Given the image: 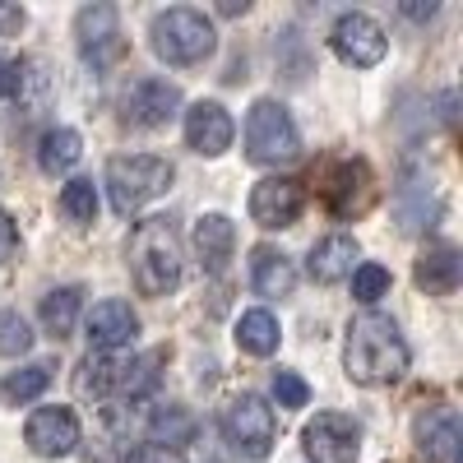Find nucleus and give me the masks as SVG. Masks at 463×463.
<instances>
[{
	"label": "nucleus",
	"instance_id": "17",
	"mask_svg": "<svg viewBox=\"0 0 463 463\" xmlns=\"http://www.w3.org/2000/svg\"><path fill=\"white\" fill-rule=\"evenodd\" d=\"M232 250H237V227H232L227 213H204L195 222V255L204 264V274H222Z\"/></svg>",
	"mask_w": 463,
	"mask_h": 463
},
{
	"label": "nucleus",
	"instance_id": "27",
	"mask_svg": "<svg viewBox=\"0 0 463 463\" xmlns=\"http://www.w3.org/2000/svg\"><path fill=\"white\" fill-rule=\"evenodd\" d=\"M384 292H390V269L384 264H357L353 269V297L362 306H375Z\"/></svg>",
	"mask_w": 463,
	"mask_h": 463
},
{
	"label": "nucleus",
	"instance_id": "24",
	"mask_svg": "<svg viewBox=\"0 0 463 463\" xmlns=\"http://www.w3.org/2000/svg\"><path fill=\"white\" fill-rule=\"evenodd\" d=\"M47 384H52V366L33 362V366H19V371H10L5 380H0V399L5 403H33V399L47 394Z\"/></svg>",
	"mask_w": 463,
	"mask_h": 463
},
{
	"label": "nucleus",
	"instance_id": "5",
	"mask_svg": "<svg viewBox=\"0 0 463 463\" xmlns=\"http://www.w3.org/2000/svg\"><path fill=\"white\" fill-rule=\"evenodd\" d=\"M297 153H301V135H297L292 111L274 98H260L246 116V158L260 167H279V163H292Z\"/></svg>",
	"mask_w": 463,
	"mask_h": 463
},
{
	"label": "nucleus",
	"instance_id": "3",
	"mask_svg": "<svg viewBox=\"0 0 463 463\" xmlns=\"http://www.w3.org/2000/svg\"><path fill=\"white\" fill-rule=\"evenodd\" d=\"M148 47L163 65H200L218 52V33H213V19L204 10H190V5H172L163 14H153L148 24Z\"/></svg>",
	"mask_w": 463,
	"mask_h": 463
},
{
	"label": "nucleus",
	"instance_id": "29",
	"mask_svg": "<svg viewBox=\"0 0 463 463\" xmlns=\"http://www.w3.org/2000/svg\"><path fill=\"white\" fill-rule=\"evenodd\" d=\"M274 399H279V408H306L311 403V384L297 371H274Z\"/></svg>",
	"mask_w": 463,
	"mask_h": 463
},
{
	"label": "nucleus",
	"instance_id": "31",
	"mask_svg": "<svg viewBox=\"0 0 463 463\" xmlns=\"http://www.w3.org/2000/svg\"><path fill=\"white\" fill-rule=\"evenodd\" d=\"M130 463H185L181 449H163V445H139L130 454Z\"/></svg>",
	"mask_w": 463,
	"mask_h": 463
},
{
	"label": "nucleus",
	"instance_id": "26",
	"mask_svg": "<svg viewBox=\"0 0 463 463\" xmlns=\"http://www.w3.org/2000/svg\"><path fill=\"white\" fill-rule=\"evenodd\" d=\"M61 213H65L70 222L89 227V222L98 218V185H93V181H84V176L65 181V185H61Z\"/></svg>",
	"mask_w": 463,
	"mask_h": 463
},
{
	"label": "nucleus",
	"instance_id": "9",
	"mask_svg": "<svg viewBox=\"0 0 463 463\" xmlns=\"http://www.w3.org/2000/svg\"><path fill=\"white\" fill-rule=\"evenodd\" d=\"M74 37H80V56L93 70H107L121 61L126 43H121V19H116L111 5H84L74 14Z\"/></svg>",
	"mask_w": 463,
	"mask_h": 463
},
{
	"label": "nucleus",
	"instance_id": "6",
	"mask_svg": "<svg viewBox=\"0 0 463 463\" xmlns=\"http://www.w3.org/2000/svg\"><path fill=\"white\" fill-rule=\"evenodd\" d=\"M218 427H222V440L237 454H246V458H269V449H274V440H279V417L260 394L232 399L222 408Z\"/></svg>",
	"mask_w": 463,
	"mask_h": 463
},
{
	"label": "nucleus",
	"instance_id": "30",
	"mask_svg": "<svg viewBox=\"0 0 463 463\" xmlns=\"http://www.w3.org/2000/svg\"><path fill=\"white\" fill-rule=\"evenodd\" d=\"M19 84H24V70H19V61L0 56V98H14V93H19Z\"/></svg>",
	"mask_w": 463,
	"mask_h": 463
},
{
	"label": "nucleus",
	"instance_id": "32",
	"mask_svg": "<svg viewBox=\"0 0 463 463\" xmlns=\"http://www.w3.org/2000/svg\"><path fill=\"white\" fill-rule=\"evenodd\" d=\"M14 250H19V227H14L5 213H0V264H10Z\"/></svg>",
	"mask_w": 463,
	"mask_h": 463
},
{
	"label": "nucleus",
	"instance_id": "19",
	"mask_svg": "<svg viewBox=\"0 0 463 463\" xmlns=\"http://www.w3.org/2000/svg\"><path fill=\"white\" fill-rule=\"evenodd\" d=\"M357 260V241L347 237V232H334V237H325L311 260H306V274H311L316 283H343V279H353V264Z\"/></svg>",
	"mask_w": 463,
	"mask_h": 463
},
{
	"label": "nucleus",
	"instance_id": "7",
	"mask_svg": "<svg viewBox=\"0 0 463 463\" xmlns=\"http://www.w3.org/2000/svg\"><path fill=\"white\" fill-rule=\"evenodd\" d=\"M301 449H306L311 463H357L362 427L343 412H316L301 431Z\"/></svg>",
	"mask_w": 463,
	"mask_h": 463
},
{
	"label": "nucleus",
	"instance_id": "11",
	"mask_svg": "<svg viewBox=\"0 0 463 463\" xmlns=\"http://www.w3.org/2000/svg\"><path fill=\"white\" fill-rule=\"evenodd\" d=\"M24 440L37 458H65L80 449V417L70 408H37L24 427Z\"/></svg>",
	"mask_w": 463,
	"mask_h": 463
},
{
	"label": "nucleus",
	"instance_id": "1",
	"mask_svg": "<svg viewBox=\"0 0 463 463\" xmlns=\"http://www.w3.org/2000/svg\"><path fill=\"white\" fill-rule=\"evenodd\" d=\"M408 343L399 334V325L380 311H362L353 325H347V338H343V371L347 380L357 384H394L408 375Z\"/></svg>",
	"mask_w": 463,
	"mask_h": 463
},
{
	"label": "nucleus",
	"instance_id": "20",
	"mask_svg": "<svg viewBox=\"0 0 463 463\" xmlns=\"http://www.w3.org/2000/svg\"><path fill=\"white\" fill-rule=\"evenodd\" d=\"M126 371H130L126 353H89V362L80 366V390L89 399H111V394H121Z\"/></svg>",
	"mask_w": 463,
	"mask_h": 463
},
{
	"label": "nucleus",
	"instance_id": "13",
	"mask_svg": "<svg viewBox=\"0 0 463 463\" xmlns=\"http://www.w3.org/2000/svg\"><path fill=\"white\" fill-rule=\"evenodd\" d=\"M121 111H126V121L139 126V130H163L167 121H176V111H181V89L167 84V80H139L126 93Z\"/></svg>",
	"mask_w": 463,
	"mask_h": 463
},
{
	"label": "nucleus",
	"instance_id": "18",
	"mask_svg": "<svg viewBox=\"0 0 463 463\" xmlns=\"http://www.w3.org/2000/svg\"><path fill=\"white\" fill-rule=\"evenodd\" d=\"M250 288H255L260 297H269V301L292 297V288H297V264H292L283 250H274V246H260V250L250 255Z\"/></svg>",
	"mask_w": 463,
	"mask_h": 463
},
{
	"label": "nucleus",
	"instance_id": "2",
	"mask_svg": "<svg viewBox=\"0 0 463 463\" xmlns=\"http://www.w3.org/2000/svg\"><path fill=\"white\" fill-rule=\"evenodd\" d=\"M181 237L172 218H144L130 237V274L144 297H167L181 288Z\"/></svg>",
	"mask_w": 463,
	"mask_h": 463
},
{
	"label": "nucleus",
	"instance_id": "25",
	"mask_svg": "<svg viewBox=\"0 0 463 463\" xmlns=\"http://www.w3.org/2000/svg\"><path fill=\"white\" fill-rule=\"evenodd\" d=\"M80 301H84L80 288H56V292H47V297H43V329H47L52 338H65V334L74 329V320H80Z\"/></svg>",
	"mask_w": 463,
	"mask_h": 463
},
{
	"label": "nucleus",
	"instance_id": "21",
	"mask_svg": "<svg viewBox=\"0 0 463 463\" xmlns=\"http://www.w3.org/2000/svg\"><path fill=\"white\" fill-rule=\"evenodd\" d=\"M80 158H84V139H80V130H70V126H52L43 135V144H37V167H43L47 176L70 172Z\"/></svg>",
	"mask_w": 463,
	"mask_h": 463
},
{
	"label": "nucleus",
	"instance_id": "22",
	"mask_svg": "<svg viewBox=\"0 0 463 463\" xmlns=\"http://www.w3.org/2000/svg\"><path fill=\"white\" fill-rule=\"evenodd\" d=\"M279 338H283V329H279V320L269 316V311H246L237 320V347H241V353H250V357L279 353Z\"/></svg>",
	"mask_w": 463,
	"mask_h": 463
},
{
	"label": "nucleus",
	"instance_id": "33",
	"mask_svg": "<svg viewBox=\"0 0 463 463\" xmlns=\"http://www.w3.org/2000/svg\"><path fill=\"white\" fill-rule=\"evenodd\" d=\"M24 19H28V14H24L19 5H10V0H0V37L19 33V28H24Z\"/></svg>",
	"mask_w": 463,
	"mask_h": 463
},
{
	"label": "nucleus",
	"instance_id": "4",
	"mask_svg": "<svg viewBox=\"0 0 463 463\" xmlns=\"http://www.w3.org/2000/svg\"><path fill=\"white\" fill-rule=\"evenodd\" d=\"M172 190V163L153 158V153H126V158L107 163V195L116 213H135L148 200Z\"/></svg>",
	"mask_w": 463,
	"mask_h": 463
},
{
	"label": "nucleus",
	"instance_id": "23",
	"mask_svg": "<svg viewBox=\"0 0 463 463\" xmlns=\"http://www.w3.org/2000/svg\"><path fill=\"white\" fill-rule=\"evenodd\" d=\"M148 436L153 445H163V449H176V445H190V436H195V417H190L181 403H167L148 417Z\"/></svg>",
	"mask_w": 463,
	"mask_h": 463
},
{
	"label": "nucleus",
	"instance_id": "15",
	"mask_svg": "<svg viewBox=\"0 0 463 463\" xmlns=\"http://www.w3.org/2000/svg\"><path fill=\"white\" fill-rule=\"evenodd\" d=\"M417 445L431 463H458V445H463V427L454 408H431L427 417H417Z\"/></svg>",
	"mask_w": 463,
	"mask_h": 463
},
{
	"label": "nucleus",
	"instance_id": "28",
	"mask_svg": "<svg viewBox=\"0 0 463 463\" xmlns=\"http://www.w3.org/2000/svg\"><path fill=\"white\" fill-rule=\"evenodd\" d=\"M33 347V329L19 311H0V357H24Z\"/></svg>",
	"mask_w": 463,
	"mask_h": 463
},
{
	"label": "nucleus",
	"instance_id": "14",
	"mask_svg": "<svg viewBox=\"0 0 463 463\" xmlns=\"http://www.w3.org/2000/svg\"><path fill=\"white\" fill-rule=\"evenodd\" d=\"M237 139V126H232V116L222 102H195L185 111V144L200 153V158H218V153L232 148Z\"/></svg>",
	"mask_w": 463,
	"mask_h": 463
},
{
	"label": "nucleus",
	"instance_id": "10",
	"mask_svg": "<svg viewBox=\"0 0 463 463\" xmlns=\"http://www.w3.org/2000/svg\"><path fill=\"white\" fill-rule=\"evenodd\" d=\"M135 334H139V316L121 297L98 301L93 311L84 316V338H89L93 353H126V347L135 343Z\"/></svg>",
	"mask_w": 463,
	"mask_h": 463
},
{
	"label": "nucleus",
	"instance_id": "8",
	"mask_svg": "<svg viewBox=\"0 0 463 463\" xmlns=\"http://www.w3.org/2000/svg\"><path fill=\"white\" fill-rule=\"evenodd\" d=\"M329 47L343 65H353V70H371L384 61V52H390V37H384V28L362 14V10H347L334 19V33H329Z\"/></svg>",
	"mask_w": 463,
	"mask_h": 463
},
{
	"label": "nucleus",
	"instance_id": "16",
	"mask_svg": "<svg viewBox=\"0 0 463 463\" xmlns=\"http://www.w3.org/2000/svg\"><path fill=\"white\" fill-rule=\"evenodd\" d=\"M412 279H417V288H421V292H431V297H449V292L458 288V279H463V260H458V250H454L449 241H436V246H427V250L417 255Z\"/></svg>",
	"mask_w": 463,
	"mask_h": 463
},
{
	"label": "nucleus",
	"instance_id": "12",
	"mask_svg": "<svg viewBox=\"0 0 463 463\" xmlns=\"http://www.w3.org/2000/svg\"><path fill=\"white\" fill-rule=\"evenodd\" d=\"M306 209V195L301 185L288 181V176H264L255 190H250V218L264 227V232H283L301 218Z\"/></svg>",
	"mask_w": 463,
	"mask_h": 463
},
{
	"label": "nucleus",
	"instance_id": "34",
	"mask_svg": "<svg viewBox=\"0 0 463 463\" xmlns=\"http://www.w3.org/2000/svg\"><path fill=\"white\" fill-rule=\"evenodd\" d=\"M403 14H408V19H431L436 5H403Z\"/></svg>",
	"mask_w": 463,
	"mask_h": 463
}]
</instances>
